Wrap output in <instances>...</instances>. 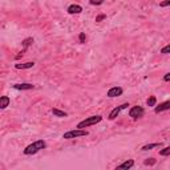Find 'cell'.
<instances>
[{
    "label": "cell",
    "instance_id": "6da1fadb",
    "mask_svg": "<svg viewBox=\"0 0 170 170\" xmlns=\"http://www.w3.org/2000/svg\"><path fill=\"white\" fill-rule=\"evenodd\" d=\"M45 141H43V140H39V141H35L33 144L28 145L27 148L24 149V154L25 156H33L36 154V153H39L41 149H45Z\"/></svg>",
    "mask_w": 170,
    "mask_h": 170
},
{
    "label": "cell",
    "instance_id": "7a4b0ae2",
    "mask_svg": "<svg viewBox=\"0 0 170 170\" xmlns=\"http://www.w3.org/2000/svg\"><path fill=\"white\" fill-rule=\"evenodd\" d=\"M101 121H102V116H100V114H97V116H91V117H86L85 120L80 121L76 128L84 129V128H88V126H91V125L98 124V122H101Z\"/></svg>",
    "mask_w": 170,
    "mask_h": 170
},
{
    "label": "cell",
    "instance_id": "3957f363",
    "mask_svg": "<svg viewBox=\"0 0 170 170\" xmlns=\"http://www.w3.org/2000/svg\"><path fill=\"white\" fill-rule=\"evenodd\" d=\"M89 133L84 130V129H75V130H69L63 134V138L64 140H73V138H77V137H85V136H88Z\"/></svg>",
    "mask_w": 170,
    "mask_h": 170
},
{
    "label": "cell",
    "instance_id": "277c9868",
    "mask_svg": "<svg viewBox=\"0 0 170 170\" xmlns=\"http://www.w3.org/2000/svg\"><path fill=\"white\" fill-rule=\"evenodd\" d=\"M144 108L142 106H140V105H136V106H133V108L129 111V116H130L132 118H134V120H137V118H141L142 116H144Z\"/></svg>",
    "mask_w": 170,
    "mask_h": 170
},
{
    "label": "cell",
    "instance_id": "5b68a950",
    "mask_svg": "<svg viewBox=\"0 0 170 170\" xmlns=\"http://www.w3.org/2000/svg\"><path fill=\"white\" fill-rule=\"evenodd\" d=\"M128 106H129V104H128V102H125V104H121L120 106H117V108H114L111 113H109V117H108V118H109V120H114V118L120 114V112L124 111V109H126Z\"/></svg>",
    "mask_w": 170,
    "mask_h": 170
},
{
    "label": "cell",
    "instance_id": "8992f818",
    "mask_svg": "<svg viewBox=\"0 0 170 170\" xmlns=\"http://www.w3.org/2000/svg\"><path fill=\"white\" fill-rule=\"evenodd\" d=\"M122 93H124V89L121 88V86H113V88H111L108 91V97H111V98H113V97H118V96H121Z\"/></svg>",
    "mask_w": 170,
    "mask_h": 170
},
{
    "label": "cell",
    "instance_id": "52a82bcc",
    "mask_svg": "<svg viewBox=\"0 0 170 170\" xmlns=\"http://www.w3.org/2000/svg\"><path fill=\"white\" fill-rule=\"evenodd\" d=\"M165 111H170V100L161 102V104H159L158 106H156V109H154V112L157 113V114L161 112H165Z\"/></svg>",
    "mask_w": 170,
    "mask_h": 170
},
{
    "label": "cell",
    "instance_id": "ba28073f",
    "mask_svg": "<svg viewBox=\"0 0 170 170\" xmlns=\"http://www.w3.org/2000/svg\"><path fill=\"white\" fill-rule=\"evenodd\" d=\"M13 88L18 89V91H31V89L35 88V85L29 84V82H21V84H15Z\"/></svg>",
    "mask_w": 170,
    "mask_h": 170
},
{
    "label": "cell",
    "instance_id": "9c48e42d",
    "mask_svg": "<svg viewBox=\"0 0 170 170\" xmlns=\"http://www.w3.org/2000/svg\"><path fill=\"white\" fill-rule=\"evenodd\" d=\"M66 11H68L69 15H79V13L82 12V7L79 5V4H72V5L68 7Z\"/></svg>",
    "mask_w": 170,
    "mask_h": 170
},
{
    "label": "cell",
    "instance_id": "30bf717a",
    "mask_svg": "<svg viewBox=\"0 0 170 170\" xmlns=\"http://www.w3.org/2000/svg\"><path fill=\"white\" fill-rule=\"evenodd\" d=\"M134 166V161L133 159H126L125 162H122L121 165L117 166V169H124V170H128V169H132Z\"/></svg>",
    "mask_w": 170,
    "mask_h": 170
},
{
    "label": "cell",
    "instance_id": "8fae6325",
    "mask_svg": "<svg viewBox=\"0 0 170 170\" xmlns=\"http://www.w3.org/2000/svg\"><path fill=\"white\" fill-rule=\"evenodd\" d=\"M32 66H35V63L33 61H27V63H23V64H15V68L16 69H29L32 68Z\"/></svg>",
    "mask_w": 170,
    "mask_h": 170
},
{
    "label": "cell",
    "instance_id": "7c38bea8",
    "mask_svg": "<svg viewBox=\"0 0 170 170\" xmlns=\"http://www.w3.org/2000/svg\"><path fill=\"white\" fill-rule=\"evenodd\" d=\"M9 102H11V100H9L8 96H2V97H0V108L5 109L7 106L9 105Z\"/></svg>",
    "mask_w": 170,
    "mask_h": 170
},
{
    "label": "cell",
    "instance_id": "4fadbf2b",
    "mask_svg": "<svg viewBox=\"0 0 170 170\" xmlns=\"http://www.w3.org/2000/svg\"><path fill=\"white\" fill-rule=\"evenodd\" d=\"M52 113H53L55 116H57V117H66V116H68V113L60 111V109H57V108H53V109H52Z\"/></svg>",
    "mask_w": 170,
    "mask_h": 170
},
{
    "label": "cell",
    "instance_id": "5bb4252c",
    "mask_svg": "<svg viewBox=\"0 0 170 170\" xmlns=\"http://www.w3.org/2000/svg\"><path fill=\"white\" fill-rule=\"evenodd\" d=\"M161 146V144H148V145H144L141 148V150H152V149L154 148H159Z\"/></svg>",
    "mask_w": 170,
    "mask_h": 170
},
{
    "label": "cell",
    "instance_id": "9a60e30c",
    "mask_svg": "<svg viewBox=\"0 0 170 170\" xmlns=\"http://www.w3.org/2000/svg\"><path fill=\"white\" fill-rule=\"evenodd\" d=\"M159 156H162V157H168V156H170V146H166V148L161 149V150H159Z\"/></svg>",
    "mask_w": 170,
    "mask_h": 170
},
{
    "label": "cell",
    "instance_id": "2e32d148",
    "mask_svg": "<svg viewBox=\"0 0 170 170\" xmlns=\"http://www.w3.org/2000/svg\"><path fill=\"white\" fill-rule=\"evenodd\" d=\"M32 43H33V39H32V37H27V39L23 40V47H24V51H25L27 48H28L29 45L32 44Z\"/></svg>",
    "mask_w": 170,
    "mask_h": 170
},
{
    "label": "cell",
    "instance_id": "e0dca14e",
    "mask_svg": "<svg viewBox=\"0 0 170 170\" xmlns=\"http://www.w3.org/2000/svg\"><path fill=\"white\" fill-rule=\"evenodd\" d=\"M146 104H148V106H156V104H157V98H156L154 96H150V97L148 98V101H146Z\"/></svg>",
    "mask_w": 170,
    "mask_h": 170
},
{
    "label": "cell",
    "instance_id": "ac0fdd59",
    "mask_svg": "<svg viewBox=\"0 0 170 170\" xmlns=\"http://www.w3.org/2000/svg\"><path fill=\"white\" fill-rule=\"evenodd\" d=\"M161 53H162V55H169V53H170V44L165 45L164 48L161 49Z\"/></svg>",
    "mask_w": 170,
    "mask_h": 170
},
{
    "label": "cell",
    "instance_id": "d6986e66",
    "mask_svg": "<svg viewBox=\"0 0 170 170\" xmlns=\"http://www.w3.org/2000/svg\"><path fill=\"white\" fill-rule=\"evenodd\" d=\"M156 162H157V161H156L154 158H149V159H146L144 164H145V165H148V166H153V165L156 164Z\"/></svg>",
    "mask_w": 170,
    "mask_h": 170
},
{
    "label": "cell",
    "instance_id": "ffe728a7",
    "mask_svg": "<svg viewBox=\"0 0 170 170\" xmlns=\"http://www.w3.org/2000/svg\"><path fill=\"white\" fill-rule=\"evenodd\" d=\"M79 40H80V43H81V44H84V43H85L86 36H85V33H84V32H81V33L79 35Z\"/></svg>",
    "mask_w": 170,
    "mask_h": 170
},
{
    "label": "cell",
    "instance_id": "44dd1931",
    "mask_svg": "<svg viewBox=\"0 0 170 170\" xmlns=\"http://www.w3.org/2000/svg\"><path fill=\"white\" fill-rule=\"evenodd\" d=\"M104 19H106V15H104V13H101V15H98L97 18H96V21L100 23V21H102Z\"/></svg>",
    "mask_w": 170,
    "mask_h": 170
},
{
    "label": "cell",
    "instance_id": "7402d4cb",
    "mask_svg": "<svg viewBox=\"0 0 170 170\" xmlns=\"http://www.w3.org/2000/svg\"><path fill=\"white\" fill-rule=\"evenodd\" d=\"M170 5V0H164L159 3V7H169Z\"/></svg>",
    "mask_w": 170,
    "mask_h": 170
},
{
    "label": "cell",
    "instance_id": "603a6c76",
    "mask_svg": "<svg viewBox=\"0 0 170 170\" xmlns=\"http://www.w3.org/2000/svg\"><path fill=\"white\" fill-rule=\"evenodd\" d=\"M164 81H168V82L170 81V72H169V73H166V75L164 76Z\"/></svg>",
    "mask_w": 170,
    "mask_h": 170
},
{
    "label": "cell",
    "instance_id": "cb8c5ba5",
    "mask_svg": "<svg viewBox=\"0 0 170 170\" xmlns=\"http://www.w3.org/2000/svg\"><path fill=\"white\" fill-rule=\"evenodd\" d=\"M104 0H98V2H95V0H91V4H102Z\"/></svg>",
    "mask_w": 170,
    "mask_h": 170
}]
</instances>
